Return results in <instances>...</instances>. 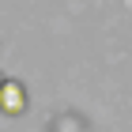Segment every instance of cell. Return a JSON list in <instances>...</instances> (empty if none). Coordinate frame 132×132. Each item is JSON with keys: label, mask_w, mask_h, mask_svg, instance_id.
I'll list each match as a JSON object with an SVG mask.
<instances>
[{"label": "cell", "mask_w": 132, "mask_h": 132, "mask_svg": "<svg viewBox=\"0 0 132 132\" xmlns=\"http://www.w3.org/2000/svg\"><path fill=\"white\" fill-rule=\"evenodd\" d=\"M0 110L11 113V117L27 110V87H23L19 79H4L0 83Z\"/></svg>", "instance_id": "1"}]
</instances>
